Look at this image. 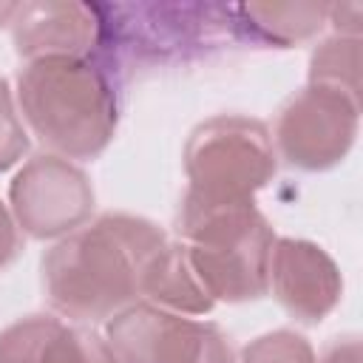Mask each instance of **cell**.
<instances>
[{
    "label": "cell",
    "instance_id": "cell-1",
    "mask_svg": "<svg viewBox=\"0 0 363 363\" xmlns=\"http://www.w3.org/2000/svg\"><path fill=\"white\" fill-rule=\"evenodd\" d=\"M167 244L162 227L130 213H105L43 255L48 303L77 320H105L142 295L147 261Z\"/></svg>",
    "mask_w": 363,
    "mask_h": 363
},
{
    "label": "cell",
    "instance_id": "cell-2",
    "mask_svg": "<svg viewBox=\"0 0 363 363\" xmlns=\"http://www.w3.org/2000/svg\"><path fill=\"white\" fill-rule=\"evenodd\" d=\"M17 99L31 130L62 159L99 156L116 130L113 79L94 57L26 60Z\"/></svg>",
    "mask_w": 363,
    "mask_h": 363
},
{
    "label": "cell",
    "instance_id": "cell-3",
    "mask_svg": "<svg viewBox=\"0 0 363 363\" xmlns=\"http://www.w3.org/2000/svg\"><path fill=\"white\" fill-rule=\"evenodd\" d=\"M187 261L213 301H252L269 289L272 227L255 201L207 204L187 199L179 210Z\"/></svg>",
    "mask_w": 363,
    "mask_h": 363
},
{
    "label": "cell",
    "instance_id": "cell-4",
    "mask_svg": "<svg viewBox=\"0 0 363 363\" xmlns=\"http://www.w3.org/2000/svg\"><path fill=\"white\" fill-rule=\"evenodd\" d=\"M184 170L190 179L187 199L207 204L252 201L275 173L267 125L235 113L201 122L184 147Z\"/></svg>",
    "mask_w": 363,
    "mask_h": 363
},
{
    "label": "cell",
    "instance_id": "cell-5",
    "mask_svg": "<svg viewBox=\"0 0 363 363\" xmlns=\"http://www.w3.org/2000/svg\"><path fill=\"white\" fill-rule=\"evenodd\" d=\"M119 363H235L224 332L153 303H130L108 320Z\"/></svg>",
    "mask_w": 363,
    "mask_h": 363
},
{
    "label": "cell",
    "instance_id": "cell-6",
    "mask_svg": "<svg viewBox=\"0 0 363 363\" xmlns=\"http://www.w3.org/2000/svg\"><path fill=\"white\" fill-rule=\"evenodd\" d=\"M357 96L309 82L298 91L278 116L275 142L281 156L301 170H326L349 153L357 136Z\"/></svg>",
    "mask_w": 363,
    "mask_h": 363
},
{
    "label": "cell",
    "instance_id": "cell-7",
    "mask_svg": "<svg viewBox=\"0 0 363 363\" xmlns=\"http://www.w3.org/2000/svg\"><path fill=\"white\" fill-rule=\"evenodd\" d=\"M14 221L34 238L79 230L94 210L91 179L62 156H34L9 187Z\"/></svg>",
    "mask_w": 363,
    "mask_h": 363
},
{
    "label": "cell",
    "instance_id": "cell-8",
    "mask_svg": "<svg viewBox=\"0 0 363 363\" xmlns=\"http://www.w3.org/2000/svg\"><path fill=\"white\" fill-rule=\"evenodd\" d=\"M269 286L278 303L303 323L323 320L343 292V278L329 252L303 238H275Z\"/></svg>",
    "mask_w": 363,
    "mask_h": 363
},
{
    "label": "cell",
    "instance_id": "cell-9",
    "mask_svg": "<svg viewBox=\"0 0 363 363\" xmlns=\"http://www.w3.org/2000/svg\"><path fill=\"white\" fill-rule=\"evenodd\" d=\"M14 48L37 57H94L99 48V11L88 3H17L11 17Z\"/></svg>",
    "mask_w": 363,
    "mask_h": 363
},
{
    "label": "cell",
    "instance_id": "cell-10",
    "mask_svg": "<svg viewBox=\"0 0 363 363\" xmlns=\"http://www.w3.org/2000/svg\"><path fill=\"white\" fill-rule=\"evenodd\" d=\"M0 363H119L108 340L51 315H28L0 332Z\"/></svg>",
    "mask_w": 363,
    "mask_h": 363
},
{
    "label": "cell",
    "instance_id": "cell-11",
    "mask_svg": "<svg viewBox=\"0 0 363 363\" xmlns=\"http://www.w3.org/2000/svg\"><path fill=\"white\" fill-rule=\"evenodd\" d=\"M142 295H147L159 306L187 315H204L216 303L190 269L184 247H176L170 241L147 261L142 275Z\"/></svg>",
    "mask_w": 363,
    "mask_h": 363
},
{
    "label": "cell",
    "instance_id": "cell-12",
    "mask_svg": "<svg viewBox=\"0 0 363 363\" xmlns=\"http://www.w3.org/2000/svg\"><path fill=\"white\" fill-rule=\"evenodd\" d=\"M238 26L252 31V37L264 43H298L309 34H315L323 20L329 17V6H315V3H286V6H269V3H250V6H235Z\"/></svg>",
    "mask_w": 363,
    "mask_h": 363
},
{
    "label": "cell",
    "instance_id": "cell-13",
    "mask_svg": "<svg viewBox=\"0 0 363 363\" xmlns=\"http://www.w3.org/2000/svg\"><path fill=\"white\" fill-rule=\"evenodd\" d=\"M309 82L340 88L357 96L360 85V40L335 34L323 40L309 60Z\"/></svg>",
    "mask_w": 363,
    "mask_h": 363
},
{
    "label": "cell",
    "instance_id": "cell-14",
    "mask_svg": "<svg viewBox=\"0 0 363 363\" xmlns=\"http://www.w3.org/2000/svg\"><path fill=\"white\" fill-rule=\"evenodd\" d=\"M241 363H318V360L306 337H301L292 329H275L269 335L255 337L244 349Z\"/></svg>",
    "mask_w": 363,
    "mask_h": 363
},
{
    "label": "cell",
    "instance_id": "cell-15",
    "mask_svg": "<svg viewBox=\"0 0 363 363\" xmlns=\"http://www.w3.org/2000/svg\"><path fill=\"white\" fill-rule=\"evenodd\" d=\"M26 150H28L26 128L17 116L11 88L0 77V170H9L11 164H17Z\"/></svg>",
    "mask_w": 363,
    "mask_h": 363
},
{
    "label": "cell",
    "instance_id": "cell-16",
    "mask_svg": "<svg viewBox=\"0 0 363 363\" xmlns=\"http://www.w3.org/2000/svg\"><path fill=\"white\" fill-rule=\"evenodd\" d=\"M20 250V235H17V221L14 216L6 210V204L0 201V269L9 267L17 258Z\"/></svg>",
    "mask_w": 363,
    "mask_h": 363
},
{
    "label": "cell",
    "instance_id": "cell-17",
    "mask_svg": "<svg viewBox=\"0 0 363 363\" xmlns=\"http://www.w3.org/2000/svg\"><path fill=\"white\" fill-rule=\"evenodd\" d=\"M320 363H360V340L357 335H346V337H335Z\"/></svg>",
    "mask_w": 363,
    "mask_h": 363
},
{
    "label": "cell",
    "instance_id": "cell-18",
    "mask_svg": "<svg viewBox=\"0 0 363 363\" xmlns=\"http://www.w3.org/2000/svg\"><path fill=\"white\" fill-rule=\"evenodd\" d=\"M14 11H17V3H0V26H6V23H11V17H14Z\"/></svg>",
    "mask_w": 363,
    "mask_h": 363
}]
</instances>
